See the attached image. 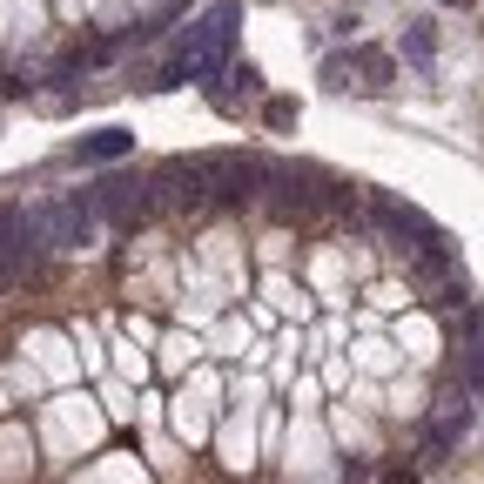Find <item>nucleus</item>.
Instances as JSON below:
<instances>
[{"mask_svg": "<svg viewBox=\"0 0 484 484\" xmlns=\"http://www.w3.org/2000/svg\"><path fill=\"white\" fill-rule=\"evenodd\" d=\"M75 155H81V162H115V155H128V135H121V128H101V135H88Z\"/></svg>", "mask_w": 484, "mask_h": 484, "instance_id": "4", "label": "nucleus"}, {"mask_svg": "<svg viewBox=\"0 0 484 484\" xmlns=\"http://www.w3.org/2000/svg\"><path fill=\"white\" fill-rule=\"evenodd\" d=\"M95 229V209L81 196H61V202H41V209H27V236L34 249H67V242H88Z\"/></svg>", "mask_w": 484, "mask_h": 484, "instance_id": "2", "label": "nucleus"}, {"mask_svg": "<svg viewBox=\"0 0 484 484\" xmlns=\"http://www.w3.org/2000/svg\"><path fill=\"white\" fill-rule=\"evenodd\" d=\"M88 209L108 216V222H121V229H135V222L148 216V182H142V176H108V182L88 196Z\"/></svg>", "mask_w": 484, "mask_h": 484, "instance_id": "3", "label": "nucleus"}, {"mask_svg": "<svg viewBox=\"0 0 484 484\" xmlns=\"http://www.w3.org/2000/svg\"><path fill=\"white\" fill-rule=\"evenodd\" d=\"M363 75H370V88H390V55H377V47H363V55H350Z\"/></svg>", "mask_w": 484, "mask_h": 484, "instance_id": "5", "label": "nucleus"}, {"mask_svg": "<svg viewBox=\"0 0 484 484\" xmlns=\"http://www.w3.org/2000/svg\"><path fill=\"white\" fill-rule=\"evenodd\" d=\"M410 61H418V67H430V55H438V41H430V21H418V27H410Z\"/></svg>", "mask_w": 484, "mask_h": 484, "instance_id": "6", "label": "nucleus"}, {"mask_svg": "<svg viewBox=\"0 0 484 484\" xmlns=\"http://www.w3.org/2000/svg\"><path fill=\"white\" fill-rule=\"evenodd\" d=\"M236 21H242V7L236 0H222V7H209L196 27H188V47H182V75H196V81H216L222 67H229V47H236Z\"/></svg>", "mask_w": 484, "mask_h": 484, "instance_id": "1", "label": "nucleus"}]
</instances>
